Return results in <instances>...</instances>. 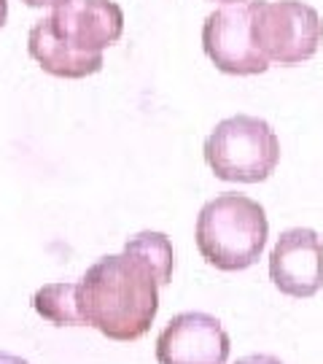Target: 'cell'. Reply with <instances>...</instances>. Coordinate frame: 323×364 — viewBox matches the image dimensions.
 <instances>
[{"mask_svg": "<svg viewBox=\"0 0 323 364\" xmlns=\"http://www.w3.org/2000/svg\"><path fill=\"white\" fill-rule=\"evenodd\" d=\"M81 324L116 343L141 340L159 313V278L132 254H111L92 264L76 284Z\"/></svg>", "mask_w": 323, "mask_h": 364, "instance_id": "6da1fadb", "label": "cell"}, {"mask_svg": "<svg viewBox=\"0 0 323 364\" xmlns=\"http://www.w3.org/2000/svg\"><path fill=\"white\" fill-rule=\"evenodd\" d=\"M232 340L210 313H178L156 338L159 364H226Z\"/></svg>", "mask_w": 323, "mask_h": 364, "instance_id": "52a82bcc", "label": "cell"}, {"mask_svg": "<svg viewBox=\"0 0 323 364\" xmlns=\"http://www.w3.org/2000/svg\"><path fill=\"white\" fill-rule=\"evenodd\" d=\"M270 278L285 297L307 299L323 289V240L315 230L280 232L270 251Z\"/></svg>", "mask_w": 323, "mask_h": 364, "instance_id": "ba28073f", "label": "cell"}, {"mask_svg": "<svg viewBox=\"0 0 323 364\" xmlns=\"http://www.w3.org/2000/svg\"><path fill=\"white\" fill-rule=\"evenodd\" d=\"M127 251L138 254L151 270L159 278V287H168L170 278H173V267H175V251H173V243L165 232H138L135 237H129L124 243Z\"/></svg>", "mask_w": 323, "mask_h": 364, "instance_id": "30bf717a", "label": "cell"}, {"mask_svg": "<svg viewBox=\"0 0 323 364\" xmlns=\"http://www.w3.org/2000/svg\"><path fill=\"white\" fill-rule=\"evenodd\" d=\"M221 3H232V0H221Z\"/></svg>", "mask_w": 323, "mask_h": 364, "instance_id": "9a60e30c", "label": "cell"}, {"mask_svg": "<svg viewBox=\"0 0 323 364\" xmlns=\"http://www.w3.org/2000/svg\"><path fill=\"white\" fill-rule=\"evenodd\" d=\"M234 364H283L278 356H270V353H251V356H243Z\"/></svg>", "mask_w": 323, "mask_h": 364, "instance_id": "8fae6325", "label": "cell"}, {"mask_svg": "<svg viewBox=\"0 0 323 364\" xmlns=\"http://www.w3.org/2000/svg\"><path fill=\"white\" fill-rule=\"evenodd\" d=\"M33 308L38 316L57 326H81L76 302V284H46L33 294Z\"/></svg>", "mask_w": 323, "mask_h": 364, "instance_id": "9c48e42d", "label": "cell"}, {"mask_svg": "<svg viewBox=\"0 0 323 364\" xmlns=\"http://www.w3.org/2000/svg\"><path fill=\"white\" fill-rule=\"evenodd\" d=\"M22 3H27L30 9H43V6H60L65 0H22Z\"/></svg>", "mask_w": 323, "mask_h": 364, "instance_id": "4fadbf2b", "label": "cell"}, {"mask_svg": "<svg viewBox=\"0 0 323 364\" xmlns=\"http://www.w3.org/2000/svg\"><path fill=\"white\" fill-rule=\"evenodd\" d=\"M258 0H232L210 14L202 25V49L221 73L258 76L270 68L253 36Z\"/></svg>", "mask_w": 323, "mask_h": 364, "instance_id": "8992f818", "label": "cell"}, {"mask_svg": "<svg viewBox=\"0 0 323 364\" xmlns=\"http://www.w3.org/2000/svg\"><path fill=\"white\" fill-rule=\"evenodd\" d=\"M124 33L116 0H65L33 25L27 52L49 76L87 78L103 70V52Z\"/></svg>", "mask_w": 323, "mask_h": 364, "instance_id": "7a4b0ae2", "label": "cell"}, {"mask_svg": "<svg viewBox=\"0 0 323 364\" xmlns=\"http://www.w3.org/2000/svg\"><path fill=\"white\" fill-rule=\"evenodd\" d=\"M253 36L261 54L278 65H302L315 57L323 22L305 0H258Z\"/></svg>", "mask_w": 323, "mask_h": 364, "instance_id": "5b68a950", "label": "cell"}, {"mask_svg": "<svg viewBox=\"0 0 323 364\" xmlns=\"http://www.w3.org/2000/svg\"><path fill=\"white\" fill-rule=\"evenodd\" d=\"M6 19H9V0H0V27L6 25Z\"/></svg>", "mask_w": 323, "mask_h": 364, "instance_id": "5bb4252c", "label": "cell"}, {"mask_svg": "<svg viewBox=\"0 0 323 364\" xmlns=\"http://www.w3.org/2000/svg\"><path fill=\"white\" fill-rule=\"evenodd\" d=\"M0 364H30V362H27V359H22V356H16V353L0 351Z\"/></svg>", "mask_w": 323, "mask_h": 364, "instance_id": "7c38bea8", "label": "cell"}, {"mask_svg": "<svg viewBox=\"0 0 323 364\" xmlns=\"http://www.w3.org/2000/svg\"><path fill=\"white\" fill-rule=\"evenodd\" d=\"M270 221L256 200L224 192L207 200L194 227V240L207 264L224 273H240L256 264L267 246Z\"/></svg>", "mask_w": 323, "mask_h": 364, "instance_id": "3957f363", "label": "cell"}, {"mask_svg": "<svg viewBox=\"0 0 323 364\" xmlns=\"http://www.w3.org/2000/svg\"><path fill=\"white\" fill-rule=\"evenodd\" d=\"M205 162L221 181H267L280 162V141L270 122L237 114L219 122L207 135Z\"/></svg>", "mask_w": 323, "mask_h": 364, "instance_id": "277c9868", "label": "cell"}]
</instances>
